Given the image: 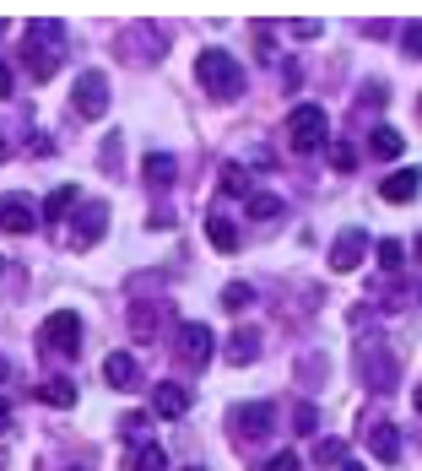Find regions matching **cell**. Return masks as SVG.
Segmentation results:
<instances>
[{"label": "cell", "mask_w": 422, "mask_h": 471, "mask_svg": "<svg viewBox=\"0 0 422 471\" xmlns=\"http://www.w3.org/2000/svg\"><path fill=\"white\" fill-rule=\"evenodd\" d=\"M195 81H201L217 103L244 98V65H239L228 49H201V54H195Z\"/></svg>", "instance_id": "obj_1"}, {"label": "cell", "mask_w": 422, "mask_h": 471, "mask_svg": "<svg viewBox=\"0 0 422 471\" xmlns=\"http://www.w3.org/2000/svg\"><path fill=\"white\" fill-rule=\"evenodd\" d=\"M22 60H27V71L38 81H49L60 71V60H65V27L60 22H33L27 27V43H22Z\"/></svg>", "instance_id": "obj_2"}, {"label": "cell", "mask_w": 422, "mask_h": 471, "mask_svg": "<svg viewBox=\"0 0 422 471\" xmlns=\"http://www.w3.org/2000/svg\"><path fill=\"white\" fill-rule=\"evenodd\" d=\"M325 108L320 103H298L293 114H287V141L298 146V152H320L325 146Z\"/></svg>", "instance_id": "obj_3"}, {"label": "cell", "mask_w": 422, "mask_h": 471, "mask_svg": "<svg viewBox=\"0 0 422 471\" xmlns=\"http://www.w3.org/2000/svg\"><path fill=\"white\" fill-rule=\"evenodd\" d=\"M43 342H49L60 358H76V353H81V315H70V309H54V315L43 320Z\"/></svg>", "instance_id": "obj_4"}, {"label": "cell", "mask_w": 422, "mask_h": 471, "mask_svg": "<svg viewBox=\"0 0 422 471\" xmlns=\"http://www.w3.org/2000/svg\"><path fill=\"white\" fill-rule=\"evenodd\" d=\"M70 103H76L81 119H103V114H108V76H103V71H87V76L76 81Z\"/></svg>", "instance_id": "obj_5"}, {"label": "cell", "mask_w": 422, "mask_h": 471, "mask_svg": "<svg viewBox=\"0 0 422 471\" xmlns=\"http://www.w3.org/2000/svg\"><path fill=\"white\" fill-rule=\"evenodd\" d=\"M173 336H179V358H184L190 369L211 363V353H217V336H211V325H201V320H184Z\"/></svg>", "instance_id": "obj_6"}, {"label": "cell", "mask_w": 422, "mask_h": 471, "mask_svg": "<svg viewBox=\"0 0 422 471\" xmlns=\"http://www.w3.org/2000/svg\"><path fill=\"white\" fill-rule=\"evenodd\" d=\"M369 255V233L363 228H342L336 244H331V271H358Z\"/></svg>", "instance_id": "obj_7"}, {"label": "cell", "mask_w": 422, "mask_h": 471, "mask_svg": "<svg viewBox=\"0 0 422 471\" xmlns=\"http://www.w3.org/2000/svg\"><path fill=\"white\" fill-rule=\"evenodd\" d=\"M271 423H277V407H271V401H244V407H233V429H239L244 439H266Z\"/></svg>", "instance_id": "obj_8"}, {"label": "cell", "mask_w": 422, "mask_h": 471, "mask_svg": "<svg viewBox=\"0 0 422 471\" xmlns=\"http://www.w3.org/2000/svg\"><path fill=\"white\" fill-rule=\"evenodd\" d=\"M38 228V206L27 195H0V233H33Z\"/></svg>", "instance_id": "obj_9"}, {"label": "cell", "mask_w": 422, "mask_h": 471, "mask_svg": "<svg viewBox=\"0 0 422 471\" xmlns=\"http://www.w3.org/2000/svg\"><path fill=\"white\" fill-rule=\"evenodd\" d=\"M103 228H108V206H103V201H87L81 217H76V228H70V244H76V250H92V244L103 239Z\"/></svg>", "instance_id": "obj_10"}, {"label": "cell", "mask_w": 422, "mask_h": 471, "mask_svg": "<svg viewBox=\"0 0 422 471\" xmlns=\"http://www.w3.org/2000/svg\"><path fill=\"white\" fill-rule=\"evenodd\" d=\"M358 369H363V380H369L374 391H396V358H390V353L380 358V347H374V342H363Z\"/></svg>", "instance_id": "obj_11"}, {"label": "cell", "mask_w": 422, "mask_h": 471, "mask_svg": "<svg viewBox=\"0 0 422 471\" xmlns=\"http://www.w3.org/2000/svg\"><path fill=\"white\" fill-rule=\"evenodd\" d=\"M152 412H157V418H184V412H190V385H179V380L152 385Z\"/></svg>", "instance_id": "obj_12"}, {"label": "cell", "mask_w": 422, "mask_h": 471, "mask_svg": "<svg viewBox=\"0 0 422 471\" xmlns=\"http://www.w3.org/2000/svg\"><path fill=\"white\" fill-rule=\"evenodd\" d=\"M103 380H108L114 391H141V363H136L130 353H108V358H103Z\"/></svg>", "instance_id": "obj_13"}, {"label": "cell", "mask_w": 422, "mask_h": 471, "mask_svg": "<svg viewBox=\"0 0 422 471\" xmlns=\"http://www.w3.org/2000/svg\"><path fill=\"white\" fill-rule=\"evenodd\" d=\"M417 190H422V168H396V174L385 179V201H396V206H407Z\"/></svg>", "instance_id": "obj_14"}, {"label": "cell", "mask_w": 422, "mask_h": 471, "mask_svg": "<svg viewBox=\"0 0 422 471\" xmlns=\"http://www.w3.org/2000/svg\"><path fill=\"white\" fill-rule=\"evenodd\" d=\"M76 201H81V190H76V184H54V190L43 195V206H38V217H43V222H60V217H65V212H70Z\"/></svg>", "instance_id": "obj_15"}, {"label": "cell", "mask_w": 422, "mask_h": 471, "mask_svg": "<svg viewBox=\"0 0 422 471\" xmlns=\"http://www.w3.org/2000/svg\"><path fill=\"white\" fill-rule=\"evenodd\" d=\"M233 369H244V363H255L260 358V331H233L228 336V353H222Z\"/></svg>", "instance_id": "obj_16"}, {"label": "cell", "mask_w": 422, "mask_h": 471, "mask_svg": "<svg viewBox=\"0 0 422 471\" xmlns=\"http://www.w3.org/2000/svg\"><path fill=\"white\" fill-rule=\"evenodd\" d=\"M369 450L385 456V461H396V456H401V434H396V423H374V429H369Z\"/></svg>", "instance_id": "obj_17"}, {"label": "cell", "mask_w": 422, "mask_h": 471, "mask_svg": "<svg viewBox=\"0 0 422 471\" xmlns=\"http://www.w3.org/2000/svg\"><path fill=\"white\" fill-rule=\"evenodd\" d=\"M206 239H211V244H217L222 255H233V250H239V228H233L228 217H217V212L206 217Z\"/></svg>", "instance_id": "obj_18"}, {"label": "cell", "mask_w": 422, "mask_h": 471, "mask_svg": "<svg viewBox=\"0 0 422 471\" xmlns=\"http://www.w3.org/2000/svg\"><path fill=\"white\" fill-rule=\"evenodd\" d=\"M369 146H374V157H401V152H407V141H401V130H390V125H374V136H369Z\"/></svg>", "instance_id": "obj_19"}, {"label": "cell", "mask_w": 422, "mask_h": 471, "mask_svg": "<svg viewBox=\"0 0 422 471\" xmlns=\"http://www.w3.org/2000/svg\"><path fill=\"white\" fill-rule=\"evenodd\" d=\"M141 174H146V184H173V157L168 152H146V163H141Z\"/></svg>", "instance_id": "obj_20"}, {"label": "cell", "mask_w": 422, "mask_h": 471, "mask_svg": "<svg viewBox=\"0 0 422 471\" xmlns=\"http://www.w3.org/2000/svg\"><path fill=\"white\" fill-rule=\"evenodd\" d=\"M38 401H49V407L65 412V407H76V385H70V380H43V385H38Z\"/></svg>", "instance_id": "obj_21"}, {"label": "cell", "mask_w": 422, "mask_h": 471, "mask_svg": "<svg viewBox=\"0 0 422 471\" xmlns=\"http://www.w3.org/2000/svg\"><path fill=\"white\" fill-rule=\"evenodd\" d=\"M130 331H136V342H152V336H157V315H152V304H136V309H130Z\"/></svg>", "instance_id": "obj_22"}, {"label": "cell", "mask_w": 422, "mask_h": 471, "mask_svg": "<svg viewBox=\"0 0 422 471\" xmlns=\"http://www.w3.org/2000/svg\"><path fill=\"white\" fill-rule=\"evenodd\" d=\"M249 298H255V287H249V282H228V287H222V309H233V315H244V309H249Z\"/></svg>", "instance_id": "obj_23"}, {"label": "cell", "mask_w": 422, "mask_h": 471, "mask_svg": "<svg viewBox=\"0 0 422 471\" xmlns=\"http://www.w3.org/2000/svg\"><path fill=\"white\" fill-rule=\"evenodd\" d=\"M249 217L255 222H277L282 217V201L277 195H249Z\"/></svg>", "instance_id": "obj_24"}, {"label": "cell", "mask_w": 422, "mask_h": 471, "mask_svg": "<svg viewBox=\"0 0 422 471\" xmlns=\"http://www.w3.org/2000/svg\"><path fill=\"white\" fill-rule=\"evenodd\" d=\"M374 255H380V266H385V271H401L407 244H401V239H385V244H374Z\"/></svg>", "instance_id": "obj_25"}, {"label": "cell", "mask_w": 422, "mask_h": 471, "mask_svg": "<svg viewBox=\"0 0 422 471\" xmlns=\"http://www.w3.org/2000/svg\"><path fill=\"white\" fill-rule=\"evenodd\" d=\"M136 471H168L163 445H141V450H136Z\"/></svg>", "instance_id": "obj_26"}, {"label": "cell", "mask_w": 422, "mask_h": 471, "mask_svg": "<svg viewBox=\"0 0 422 471\" xmlns=\"http://www.w3.org/2000/svg\"><path fill=\"white\" fill-rule=\"evenodd\" d=\"M222 190H228V195H244V190H249V179H244L239 163H222Z\"/></svg>", "instance_id": "obj_27"}, {"label": "cell", "mask_w": 422, "mask_h": 471, "mask_svg": "<svg viewBox=\"0 0 422 471\" xmlns=\"http://www.w3.org/2000/svg\"><path fill=\"white\" fill-rule=\"evenodd\" d=\"M331 163H336V174H352V168H358V152H352L347 141H336V146H331Z\"/></svg>", "instance_id": "obj_28"}, {"label": "cell", "mask_w": 422, "mask_h": 471, "mask_svg": "<svg viewBox=\"0 0 422 471\" xmlns=\"http://www.w3.org/2000/svg\"><path fill=\"white\" fill-rule=\"evenodd\" d=\"M314 461H320V466H336V461H347V445H342V439H325V445L314 450Z\"/></svg>", "instance_id": "obj_29"}, {"label": "cell", "mask_w": 422, "mask_h": 471, "mask_svg": "<svg viewBox=\"0 0 422 471\" xmlns=\"http://www.w3.org/2000/svg\"><path fill=\"white\" fill-rule=\"evenodd\" d=\"M401 49H407V60H422V22H412V27L401 33Z\"/></svg>", "instance_id": "obj_30"}, {"label": "cell", "mask_w": 422, "mask_h": 471, "mask_svg": "<svg viewBox=\"0 0 422 471\" xmlns=\"http://www.w3.org/2000/svg\"><path fill=\"white\" fill-rule=\"evenodd\" d=\"M260 471H298V450H277V456H271Z\"/></svg>", "instance_id": "obj_31"}, {"label": "cell", "mask_w": 422, "mask_h": 471, "mask_svg": "<svg viewBox=\"0 0 422 471\" xmlns=\"http://www.w3.org/2000/svg\"><path fill=\"white\" fill-rule=\"evenodd\" d=\"M146 429H152V418H146V412H130V418H125V434H130V439H141Z\"/></svg>", "instance_id": "obj_32"}, {"label": "cell", "mask_w": 422, "mask_h": 471, "mask_svg": "<svg viewBox=\"0 0 422 471\" xmlns=\"http://www.w3.org/2000/svg\"><path fill=\"white\" fill-rule=\"evenodd\" d=\"M293 423H298V434H309V429H314V423H320V412H314V407H309V401H304V407H298V418H293Z\"/></svg>", "instance_id": "obj_33"}, {"label": "cell", "mask_w": 422, "mask_h": 471, "mask_svg": "<svg viewBox=\"0 0 422 471\" xmlns=\"http://www.w3.org/2000/svg\"><path fill=\"white\" fill-rule=\"evenodd\" d=\"M293 33H298V38H314V33H320V22H314V16H304V22H293Z\"/></svg>", "instance_id": "obj_34"}, {"label": "cell", "mask_w": 422, "mask_h": 471, "mask_svg": "<svg viewBox=\"0 0 422 471\" xmlns=\"http://www.w3.org/2000/svg\"><path fill=\"white\" fill-rule=\"evenodd\" d=\"M11 87H16V81H11V65L0 60V98H11Z\"/></svg>", "instance_id": "obj_35"}, {"label": "cell", "mask_w": 422, "mask_h": 471, "mask_svg": "<svg viewBox=\"0 0 422 471\" xmlns=\"http://www.w3.org/2000/svg\"><path fill=\"white\" fill-rule=\"evenodd\" d=\"M5 429H11V407L0 401V434H5Z\"/></svg>", "instance_id": "obj_36"}, {"label": "cell", "mask_w": 422, "mask_h": 471, "mask_svg": "<svg viewBox=\"0 0 422 471\" xmlns=\"http://www.w3.org/2000/svg\"><path fill=\"white\" fill-rule=\"evenodd\" d=\"M5 380H11V363H5V358H0V385H5Z\"/></svg>", "instance_id": "obj_37"}, {"label": "cell", "mask_w": 422, "mask_h": 471, "mask_svg": "<svg viewBox=\"0 0 422 471\" xmlns=\"http://www.w3.org/2000/svg\"><path fill=\"white\" fill-rule=\"evenodd\" d=\"M342 471H369V466H358V461H342Z\"/></svg>", "instance_id": "obj_38"}, {"label": "cell", "mask_w": 422, "mask_h": 471, "mask_svg": "<svg viewBox=\"0 0 422 471\" xmlns=\"http://www.w3.org/2000/svg\"><path fill=\"white\" fill-rule=\"evenodd\" d=\"M412 407H417V412H422V385H417V396H412Z\"/></svg>", "instance_id": "obj_39"}, {"label": "cell", "mask_w": 422, "mask_h": 471, "mask_svg": "<svg viewBox=\"0 0 422 471\" xmlns=\"http://www.w3.org/2000/svg\"><path fill=\"white\" fill-rule=\"evenodd\" d=\"M412 250H417V260H422V233H417V244H412Z\"/></svg>", "instance_id": "obj_40"}, {"label": "cell", "mask_w": 422, "mask_h": 471, "mask_svg": "<svg viewBox=\"0 0 422 471\" xmlns=\"http://www.w3.org/2000/svg\"><path fill=\"white\" fill-rule=\"evenodd\" d=\"M0 157H5V136H0Z\"/></svg>", "instance_id": "obj_41"}, {"label": "cell", "mask_w": 422, "mask_h": 471, "mask_svg": "<svg viewBox=\"0 0 422 471\" xmlns=\"http://www.w3.org/2000/svg\"><path fill=\"white\" fill-rule=\"evenodd\" d=\"M184 471H206V466H184Z\"/></svg>", "instance_id": "obj_42"}, {"label": "cell", "mask_w": 422, "mask_h": 471, "mask_svg": "<svg viewBox=\"0 0 422 471\" xmlns=\"http://www.w3.org/2000/svg\"><path fill=\"white\" fill-rule=\"evenodd\" d=\"M417 114H422V98H417Z\"/></svg>", "instance_id": "obj_43"}, {"label": "cell", "mask_w": 422, "mask_h": 471, "mask_svg": "<svg viewBox=\"0 0 422 471\" xmlns=\"http://www.w3.org/2000/svg\"><path fill=\"white\" fill-rule=\"evenodd\" d=\"M0 271H5V260H0Z\"/></svg>", "instance_id": "obj_44"}, {"label": "cell", "mask_w": 422, "mask_h": 471, "mask_svg": "<svg viewBox=\"0 0 422 471\" xmlns=\"http://www.w3.org/2000/svg\"><path fill=\"white\" fill-rule=\"evenodd\" d=\"M76 471H81V466H76Z\"/></svg>", "instance_id": "obj_45"}]
</instances>
